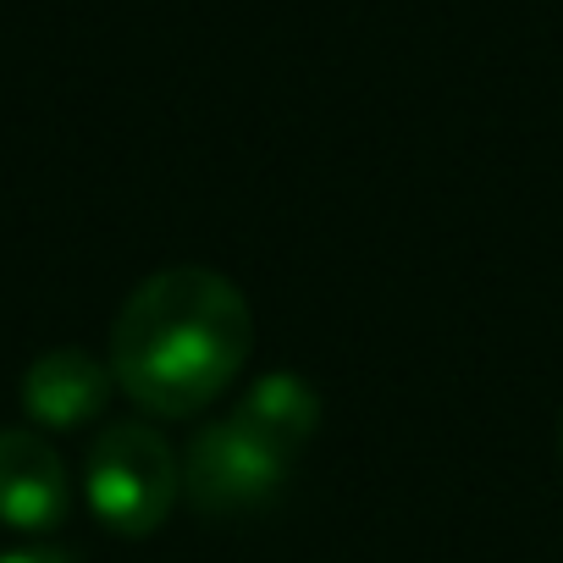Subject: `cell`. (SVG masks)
<instances>
[{
    "label": "cell",
    "instance_id": "52a82bcc",
    "mask_svg": "<svg viewBox=\"0 0 563 563\" xmlns=\"http://www.w3.org/2000/svg\"><path fill=\"white\" fill-rule=\"evenodd\" d=\"M0 563H78V558H73V552H62V547L29 541V547H7V552H0Z\"/></svg>",
    "mask_w": 563,
    "mask_h": 563
},
{
    "label": "cell",
    "instance_id": "3957f363",
    "mask_svg": "<svg viewBox=\"0 0 563 563\" xmlns=\"http://www.w3.org/2000/svg\"><path fill=\"white\" fill-rule=\"evenodd\" d=\"M288 475H294V459L265 448L232 415L210 420L183 453V497L199 519H227V525L254 519L276 503V492L288 486Z\"/></svg>",
    "mask_w": 563,
    "mask_h": 563
},
{
    "label": "cell",
    "instance_id": "5b68a950",
    "mask_svg": "<svg viewBox=\"0 0 563 563\" xmlns=\"http://www.w3.org/2000/svg\"><path fill=\"white\" fill-rule=\"evenodd\" d=\"M117 393V376L106 360H95L89 349H45L29 371H23V409L40 431H78L89 426Z\"/></svg>",
    "mask_w": 563,
    "mask_h": 563
},
{
    "label": "cell",
    "instance_id": "ba28073f",
    "mask_svg": "<svg viewBox=\"0 0 563 563\" xmlns=\"http://www.w3.org/2000/svg\"><path fill=\"white\" fill-rule=\"evenodd\" d=\"M558 459H563V415H558Z\"/></svg>",
    "mask_w": 563,
    "mask_h": 563
},
{
    "label": "cell",
    "instance_id": "6da1fadb",
    "mask_svg": "<svg viewBox=\"0 0 563 563\" xmlns=\"http://www.w3.org/2000/svg\"><path fill=\"white\" fill-rule=\"evenodd\" d=\"M254 310L232 276L210 265H166L144 276L111 321V376L155 420L205 415L243 376Z\"/></svg>",
    "mask_w": 563,
    "mask_h": 563
},
{
    "label": "cell",
    "instance_id": "7a4b0ae2",
    "mask_svg": "<svg viewBox=\"0 0 563 563\" xmlns=\"http://www.w3.org/2000/svg\"><path fill=\"white\" fill-rule=\"evenodd\" d=\"M84 497L111 536H155L183 497V459L150 420H117L84 453Z\"/></svg>",
    "mask_w": 563,
    "mask_h": 563
},
{
    "label": "cell",
    "instance_id": "277c9868",
    "mask_svg": "<svg viewBox=\"0 0 563 563\" xmlns=\"http://www.w3.org/2000/svg\"><path fill=\"white\" fill-rule=\"evenodd\" d=\"M73 514V470L62 448L34 426H0V525L18 536H51Z\"/></svg>",
    "mask_w": 563,
    "mask_h": 563
},
{
    "label": "cell",
    "instance_id": "8992f818",
    "mask_svg": "<svg viewBox=\"0 0 563 563\" xmlns=\"http://www.w3.org/2000/svg\"><path fill=\"white\" fill-rule=\"evenodd\" d=\"M232 420L254 431L265 448H276L282 459L299 464L321 431V393L294 371H265L243 387V398L232 404Z\"/></svg>",
    "mask_w": 563,
    "mask_h": 563
}]
</instances>
